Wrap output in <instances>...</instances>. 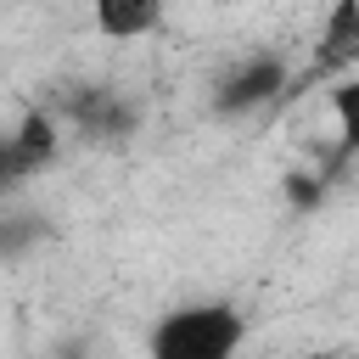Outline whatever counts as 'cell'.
Here are the masks:
<instances>
[{
  "mask_svg": "<svg viewBox=\"0 0 359 359\" xmlns=\"http://www.w3.org/2000/svg\"><path fill=\"white\" fill-rule=\"evenodd\" d=\"M163 17H168V0H90V22L112 45L151 39L163 28Z\"/></svg>",
  "mask_w": 359,
  "mask_h": 359,
  "instance_id": "4",
  "label": "cell"
},
{
  "mask_svg": "<svg viewBox=\"0 0 359 359\" xmlns=\"http://www.w3.org/2000/svg\"><path fill=\"white\" fill-rule=\"evenodd\" d=\"M359 73V0H331L325 17H320V39H314V62H309V79L320 84H337Z\"/></svg>",
  "mask_w": 359,
  "mask_h": 359,
  "instance_id": "3",
  "label": "cell"
},
{
  "mask_svg": "<svg viewBox=\"0 0 359 359\" xmlns=\"http://www.w3.org/2000/svg\"><path fill=\"white\" fill-rule=\"evenodd\" d=\"M241 348H247V314L224 297L180 303L146 337V359H236Z\"/></svg>",
  "mask_w": 359,
  "mask_h": 359,
  "instance_id": "1",
  "label": "cell"
},
{
  "mask_svg": "<svg viewBox=\"0 0 359 359\" xmlns=\"http://www.w3.org/2000/svg\"><path fill=\"white\" fill-rule=\"evenodd\" d=\"M286 84H292V67H286L280 56L258 50V56L236 62V67L213 84V107H219L224 118H241V112H258L264 101H275Z\"/></svg>",
  "mask_w": 359,
  "mask_h": 359,
  "instance_id": "2",
  "label": "cell"
},
{
  "mask_svg": "<svg viewBox=\"0 0 359 359\" xmlns=\"http://www.w3.org/2000/svg\"><path fill=\"white\" fill-rule=\"evenodd\" d=\"M50 146H56V129H50V118H45V112H34V118H22V129L6 140V168H11V174H22V168L45 163V157H50Z\"/></svg>",
  "mask_w": 359,
  "mask_h": 359,
  "instance_id": "5",
  "label": "cell"
},
{
  "mask_svg": "<svg viewBox=\"0 0 359 359\" xmlns=\"http://www.w3.org/2000/svg\"><path fill=\"white\" fill-rule=\"evenodd\" d=\"M331 123H337V151L359 157V73L331 84Z\"/></svg>",
  "mask_w": 359,
  "mask_h": 359,
  "instance_id": "6",
  "label": "cell"
}]
</instances>
